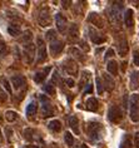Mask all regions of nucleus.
I'll list each match as a JSON object with an SVG mask.
<instances>
[{
  "instance_id": "1",
  "label": "nucleus",
  "mask_w": 139,
  "mask_h": 148,
  "mask_svg": "<svg viewBox=\"0 0 139 148\" xmlns=\"http://www.w3.org/2000/svg\"><path fill=\"white\" fill-rule=\"evenodd\" d=\"M103 133H104V128L103 125L98 122H89L87 125V134L89 136L90 140L97 142L103 138Z\"/></svg>"
},
{
  "instance_id": "2",
  "label": "nucleus",
  "mask_w": 139,
  "mask_h": 148,
  "mask_svg": "<svg viewBox=\"0 0 139 148\" xmlns=\"http://www.w3.org/2000/svg\"><path fill=\"white\" fill-rule=\"evenodd\" d=\"M123 1H114L112 3L110 8L108 9V18L110 23H119L122 19V10H123Z\"/></svg>"
},
{
  "instance_id": "3",
  "label": "nucleus",
  "mask_w": 139,
  "mask_h": 148,
  "mask_svg": "<svg viewBox=\"0 0 139 148\" xmlns=\"http://www.w3.org/2000/svg\"><path fill=\"white\" fill-rule=\"evenodd\" d=\"M130 119L133 122H139V94H133L130 97Z\"/></svg>"
},
{
  "instance_id": "4",
  "label": "nucleus",
  "mask_w": 139,
  "mask_h": 148,
  "mask_svg": "<svg viewBox=\"0 0 139 148\" xmlns=\"http://www.w3.org/2000/svg\"><path fill=\"white\" fill-rule=\"evenodd\" d=\"M124 118L123 114V109L118 106H112L108 110V119L113 122V123H119L122 122V119Z\"/></svg>"
},
{
  "instance_id": "5",
  "label": "nucleus",
  "mask_w": 139,
  "mask_h": 148,
  "mask_svg": "<svg viewBox=\"0 0 139 148\" xmlns=\"http://www.w3.org/2000/svg\"><path fill=\"white\" fill-rule=\"evenodd\" d=\"M38 23L40 27H48L52 24V16H50V12L48 8L40 9L38 14Z\"/></svg>"
},
{
  "instance_id": "6",
  "label": "nucleus",
  "mask_w": 139,
  "mask_h": 148,
  "mask_svg": "<svg viewBox=\"0 0 139 148\" xmlns=\"http://www.w3.org/2000/svg\"><path fill=\"white\" fill-rule=\"evenodd\" d=\"M61 66H63V69L68 74H70V75H76V74H78V65H76V62L74 59H72V58L65 59L63 62V64H61Z\"/></svg>"
},
{
  "instance_id": "7",
  "label": "nucleus",
  "mask_w": 139,
  "mask_h": 148,
  "mask_svg": "<svg viewBox=\"0 0 139 148\" xmlns=\"http://www.w3.org/2000/svg\"><path fill=\"white\" fill-rule=\"evenodd\" d=\"M36 45H38V54H36L38 55V60H36V63L40 64V63L46 60V47L42 38L36 39Z\"/></svg>"
},
{
  "instance_id": "8",
  "label": "nucleus",
  "mask_w": 139,
  "mask_h": 148,
  "mask_svg": "<svg viewBox=\"0 0 139 148\" xmlns=\"http://www.w3.org/2000/svg\"><path fill=\"white\" fill-rule=\"evenodd\" d=\"M40 99H42V103H43V106H42V114H43V117L46 118V117L53 116L54 109H53V106H52V103H50V101L45 97V95H40Z\"/></svg>"
},
{
  "instance_id": "9",
  "label": "nucleus",
  "mask_w": 139,
  "mask_h": 148,
  "mask_svg": "<svg viewBox=\"0 0 139 148\" xmlns=\"http://www.w3.org/2000/svg\"><path fill=\"white\" fill-rule=\"evenodd\" d=\"M88 33H89V38H90V40L93 42L94 44H103L105 40H107V38L105 36H103L102 34H99L95 29L94 28H89L88 29Z\"/></svg>"
},
{
  "instance_id": "10",
  "label": "nucleus",
  "mask_w": 139,
  "mask_h": 148,
  "mask_svg": "<svg viewBox=\"0 0 139 148\" xmlns=\"http://www.w3.org/2000/svg\"><path fill=\"white\" fill-rule=\"evenodd\" d=\"M117 45H118V53L120 57H125L128 54V50H129V47H128V42L125 39V36H119L118 39V43H117Z\"/></svg>"
},
{
  "instance_id": "11",
  "label": "nucleus",
  "mask_w": 139,
  "mask_h": 148,
  "mask_svg": "<svg viewBox=\"0 0 139 148\" xmlns=\"http://www.w3.org/2000/svg\"><path fill=\"white\" fill-rule=\"evenodd\" d=\"M55 24H57L58 30H59L60 33L67 32V29H68V20H67V18H65L63 14H57V15H55Z\"/></svg>"
},
{
  "instance_id": "12",
  "label": "nucleus",
  "mask_w": 139,
  "mask_h": 148,
  "mask_svg": "<svg viewBox=\"0 0 139 148\" xmlns=\"http://www.w3.org/2000/svg\"><path fill=\"white\" fill-rule=\"evenodd\" d=\"M88 21L91 23L94 27L102 29L104 27V23H103V18H102L98 13H90L89 16H88Z\"/></svg>"
},
{
  "instance_id": "13",
  "label": "nucleus",
  "mask_w": 139,
  "mask_h": 148,
  "mask_svg": "<svg viewBox=\"0 0 139 148\" xmlns=\"http://www.w3.org/2000/svg\"><path fill=\"white\" fill-rule=\"evenodd\" d=\"M64 49V42H61V40H54V42L50 43V53H52L54 57H57V55H59L61 51Z\"/></svg>"
},
{
  "instance_id": "14",
  "label": "nucleus",
  "mask_w": 139,
  "mask_h": 148,
  "mask_svg": "<svg viewBox=\"0 0 139 148\" xmlns=\"http://www.w3.org/2000/svg\"><path fill=\"white\" fill-rule=\"evenodd\" d=\"M34 53H35V48H34V44H31V42L28 44H24V55L27 57L28 63H33Z\"/></svg>"
},
{
  "instance_id": "15",
  "label": "nucleus",
  "mask_w": 139,
  "mask_h": 148,
  "mask_svg": "<svg viewBox=\"0 0 139 148\" xmlns=\"http://www.w3.org/2000/svg\"><path fill=\"white\" fill-rule=\"evenodd\" d=\"M103 86L108 92H112L114 89V80H113V77H110L108 73H103Z\"/></svg>"
},
{
  "instance_id": "16",
  "label": "nucleus",
  "mask_w": 139,
  "mask_h": 148,
  "mask_svg": "<svg viewBox=\"0 0 139 148\" xmlns=\"http://www.w3.org/2000/svg\"><path fill=\"white\" fill-rule=\"evenodd\" d=\"M50 70H52V68H50V66H46V68H44L43 70H40V72H38L34 75V80L36 83H43L44 80H45V78H46V75H48L49 74V72Z\"/></svg>"
},
{
  "instance_id": "17",
  "label": "nucleus",
  "mask_w": 139,
  "mask_h": 148,
  "mask_svg": "<svg viewBox=\"0 0 139 148\" xmlns=\"http://www.w3.org/2000/svg\"><path fill=\"white\" fill-rule=\"evenodd\" d=\"M124 24L127 28H132L134 25V13L133 9H127L125 14H124Z\"/></svg>"
},
{
  "instance_id": "18",
  "label": "nucleus",
  "mask_w": 139,
  "mask_h": 148,
  "mask_svg": "<svg viewBox=\"0 0 139 148\" xmlns=\"http://www.w3.org/2000/svg\"><path fill=\"white\" fill-rule=\"evenodd\" d=\"M68 35H69V40L70 42H76L79 38V28H78V25L76 24H72L70 25V28H69V33H68Z\"/></svg>"
},
{
  "instance_id": "19",
  "label": "nucleus",
  "mask_w": 139,
  "mask_h": 148,
  "mask_svg": "<svg viewBox=\"0 0 139 148\" xmlns=\"http://www.w3.org/2000/svg\"><path fill=\"white\" fill-rule=\"evenodd\" d=\"M12 84H13V87L15 88V89H20L23 86H25V83H27V80H25L24 77H21V75H14L12 77Z\"/></svg>"
},
{
  "instance_id": "20",
  "label": "nucleus",
  "mask_w": 139,
  "mask_h": 148,
  "mask_svg": "<svg viewBox=\"0 0 139 148\" xmlns=\"http://www.w3.org/2000/svg\"><path fill=\"white\" fill-rule=\"evenodd\" d=\"M130 89L132 90H137L139 88V72L134 70L130 74Z\"/></svg>"
},
{
  "instance_id": "21",
  "label": "nucleus",
  "mask_w": 139,
  "mask_h": 148,
  "mask_svg": "<svg viewBox=\"0 0 139 148\" xmlns=\"http://www.w3.org/2000/svg\"><path fill=\"white\" fill-rule=\"evenodd\" d=\"M98 108H99V103H98V99L94 97L88 98L87 101V109L90 110V112H97Z\"/></svg>"
},
{
  "instance_id": "22",
  "label": "nucleus",
  "mask_w": 139,
  "mask_h": 148,
  "mask_svg": "<svg viewBox=\"0 0 139 148\" xmlns=\"http://www.w3.org/2000/svg\"><path fill=\"white\" fill-rule=\"evenodd\" d=\"M69 127L73 129V132L75 133V134H79L80 133V129H79V121H78V117L76 116H72L69 118Z\"/></svg>"
},
{
  "instance_id": "23",
  "label": "nucleus",
  "mask_w": 139,
  "mask_h": 148,
  "mask_svg": "<svg viewBox=\"0 0 139 148\" xmlns=\"http://www.w3.org/2000/svg\"><path fill=\"white\" fill-rule=\"evenodd\" d=\"M36 112H38V103L36 102L29 103V106L27 107V116H28V118L34 117L36 114Z\"/></svg>"
},
{
  "instance_id": "24",
  "label": "nucleus",
  "mask_w": 139,
  "mask_h": 148,
  "mask_svg": "<svg viewBox=\"0 0 139 148\" xmlns=\"http://www.w3.org/2000/svg\"><path fill=\"white\" fill-rule=\"evenodd\" d=\"M107 69H108V72L110 74H113V75H117V74H118V63H117L114 59L109 60L108 64H107Z\"/></svg>"
},
{
  "instance_id": "25",
  "label": "nucleus",
  "mask_w": 139,
  "mask_h": 148,
  "mask_svg": "<svg viewBox=\"0 0 139 148\" xmlns=\"http://www.w3.org/2000/svg\"><path fill=\"white\" fill-rule=\"evenodd\" d=\"M8 33L12 36H18V35H20V33H21V29H20V25H18V24H10L9 27H8Z\"/></svg>"
},
{
  "instance_id": "26",
  "label": "nucleus",
  "mask_w": 139,
  "mask_h": 148,
  "mask_svg": "<svg viewBox=\"0 0 139 148\" xmlns=\"http://www.w3.org/2000/svg\"><path fill=\"white\" fill-rule=\"evenodd\" d=\"M49 129L50 131H53V132H60L61 131V123H60V121H58V119H53V121H50L49 122Z\"/></svg>"
},
{
  "instance_id": "27",
  "label": "nucleus",
  "mask_w": 139,
  "mask_h": 148,
  "mask_svg": "<svg viewBox=\"0 0 139 148\" xmlns=\"http://www.w3.org/2000/svg\"><path fill=\"white\" fill-rule=\"evenodd\" d=\"M5 119L10 122V123H13V122H15L18 119V113L14 112V110H8L5 113Z\"/></svg>"
},
{
  "instance_id": "28",
  "label": "nucleus",
  "mask_w": 139,
  "mask_h": 148,
  "mask_svg": "<svg viewBox=\"0 0 139 148\" xmlns=\"http://www.w3.org/2000/svg\"><path fill=\"white\" fill-rule=\"evenodd\" d=\"M44 90L50 95H55V88H54V82L48 83L46 86H44Z\"/></svg>"
},
{
  "instance_id": "29",
  "label": "nucleus",
  "mask_w": 139,
  "mask_h": 148,
  "mask_svg": "<svg viewBox=\"0 0 139 148\" xmlns=\"http://www.w3.org/2000/svg\"><path fill=\"white\" fill-rule=\"evenodd\" d=\"M64 139H65V142H67V144L69 147H73V144H74V138H73V134L70 132H65Z\"/></svg>"
},
{
  "instance_id": "30",
  "label": "nucleus",
  "mask_w": 139,
  "mask_h": 148,
  "mask_svg": "<svg viewBox=\"0 0 139 148\" xmlns=\"http://www.w3.org/2000/svg\"><path fill=\"white\" fill-rule=\"evenodd\" d=\"M95 84H97V89H98V94H102L104 92V86L103 83H102V79L98 77V78L95 79Z\"/></svg>"
},
{
  "instance_id": "31",
  "label": "nucleus",
  "mask_w": 139,
  "mask_h": 148,
  "mask_svg": "<svg viewBox=\"0 0 139 148\" xmlns=\"http://www.w3.org/2000/svg\"><path fill=\"white\" fill-rule=\"evenodd\" d=\"M46 38L50 40V43L54 42V40H57V32L53 30V29H50V30L46 33Z\"/></svg>"
},
{
  "instance_id": "32",
  "label": "nucleus",
  "mask_w": 139,
  "mask_h": 148,
  "mask_svg": "<svg viewBox=\"0 0 139 148\" xmlns=\"http://www.w3.org/2000/svg\"><path fill=\"white\" fill-rule=\"evenodd\" d=\"M120 148H132V140L129 137H125V138L123 139V142H122V146H120Z\"/></svg>"
},
{
  "instance_id": "33",
  "label": "nucleus",
  "mask_w": 139,
  "mask_h": 148,
  "mask_svg": "<svg viewBox=\"0 0 139 148\" xmlns=\"http://www.w3.org/2000/svg\"><path fill=\"white\" fill-rule=\"evenodd\" d=\"M70 54H74V57L76 58V59H79V60H83V57H82V53L76 49V48H72L70 49Z\"/></svg>"
},
{
  "instance_id": "34",
  "label": "nucleus",
  "mask_w": 139,
  "mask_h": 148,
  "mask_svg": "<svg viewBox=\"0 0 139 148\" xmlns=\"http://www.w3.org/2000/svg\"><path fill=\"white\" fill-rule=\"evenodd\" d=\"M6 99H8V95H6V93L3 90V88L0 87V102H5Z\"/></svg>"
},
{
  "instance_id": "35",
  "label": "nucleus",
  "mask_w": 139,
  "mask_h": 148,
  "mask_svg": "<svg viewBox=\"0 0 139 148\" xmlns=\"http://www.w3.org/2000/svg\"><path fill=\"white\" fill-rule=\"evenodd\" d=\"M3 86H4V88L6 89L8 93H12V87H10V84H9V82L6 79H3Z\"/></svg>"
},
{
  "instance_id": "36",
  "label": "nucleus",
  "mask_w": 139,
  "mask_h": 148,
  "mask_svg": "<svg viewBox=\"0 0 139 148\" xmlns=\"http://www.w3.org/2000/svg\"><path fill=\"white\" fill-rule=\"evenodd\" d=\"M79 44H80V49H83L84 51H89V50H90V48L88 47V44L84 42V40H80Z\"/></svg>"
},
{
  "instance_id": "37",
  "label": "nucleus",
  "mask_w": 139,
  "mask_h": 148,
  "mask_svg": "<svg viewBox=\"0 0 139 148\" xmlns=\"http://www.w3.org/2000/svg\"><path fill=\"white\" fill-rule=\"evenodd\" d=\"M133 55H134V64H135V65H139V50L135 49L134 53H133Z\"/></svg>"
},
{
  "instance_id": "38",
  "label": "nucleus",
  "mask_w": 139,
  "mask_h": 148,
  "mask_svg": "<svg viewBox=\"0 0 139 148\" xmlns=\"http://www.w3.org/2000/svg\"><path fill=\"white\" fill-rule=\"evenodd\" d=\"M113 55H114V50L112 49H108L107 50V53H105V55H104V59H108V58H110V57H113Z\"/></svg>"
},
{
  "instance_id": "39",
  "label": "nucleus",
  "mask_w": 139,
  "mask_h": 148,
  "mask_svg": "<svg viewBox=\"0 0 139 148\" xmlns=\"http://www.w3.org/2000/svg\"><path fill=\"white\" fill-rule=\"evenodd\" d=\"M64 82H65V83H67V84H68V87H69V88H72V87H74V86H75L74 80H73L72 78H68V79H65V80H64Z\"/></svg>"
},
{
  "instance_id": "40",
  "label": "nucleus",
  "mask_w": 139,
  "mask_h": 148,
  "mask_svg": "<svg viewBox=\"0 0 139 148\" xmlns=\"http://www.w3.org/2000/svg\"><path fill=\"white\" fill-rule=\"evenodd\" d=\"M91 92H93V86H91V84H88V88L84 90V93H91Z\"/></svg>"
},
{
  "instance_id": "41",
  "label": "nucleus",
  "mask_w": 139,
  "mask_h": 148,
  "mask_svg": "<svg viewBox=\"0 0 139 148\" xmlns=\"http://www.w3.org/2000/svg\"><path fill=\"white\" fill-rule=\"evenodd\" d=\"M6 134H8V138H9V140H10V137H12V134H13V132H12V129H10L9 127L6 128Z\"/></svg>"
},
{
  "instance_id": "42",
  "label": "nucleus",
  "mask_w": 139,
  "mask_h": 148,
  "mask_svg": "<svg viewBox=\"0 0 139 148\" xmlns=\"http://www.w3.org/2000/svg\"><path fill=\"white\" fill-rule=\"evenodd\" d=\"M134 144H135V147L137 148H139V136H137L134 138Z\"/></svg>"
},
{
  "instance_id": "43",
  "label": "nucleus",
  "mask_w": 139,
  "mask_h": 148,
  "mask_svg": "<svg viewBox=\"0 0 139 148\" xmlns=\"http://www.w3.org/2000/svg\"><path fill=\"white\" fill-rule=\"evenodd\" d=\"M23 148H39V147L38 146H33V144H29V146H25Z\"/></svg>"
},
{
  "instance_id": "44",
  "label": "nucleus",
  "mask_w": 139,
  "mask_h": 148,
  "mask_svg": "<svg viewBox=\"0 0 139 148\" xmlns=\"http://www.w3.org/2000/svg\"><path fill=\"white\" fill-rule=\"evenodd\" d=\"M61 4H63V5L65 6V8H68V4H70V1H63Z\"/></svg>"
},
{
  "instance_id": "45",
  "label": "nucleus",
  "mask_w": 139,
  "mask_h": 148,
  "mask_svg": "<svg viewBox=\"0 0 139 148\" xmlns=\"http://www.w3.org/2000/svg\"><path fill=\"white\" fill-rule=\"evenodd\" d=\"M3 139H4L3 138V132H1V129H0V143L3 142Z\"/></svg>"
}]
</instances>
